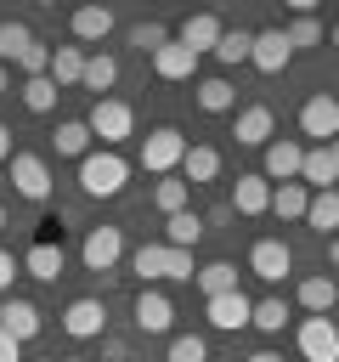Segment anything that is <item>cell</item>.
Listing matches in <instances>:
<instances>
[{
	"label": "cell",
	"mask_w": 339,
	"mask_h": 362,
	"mask_svg": "<svg viewBox=\"0 0 339 362\" xmlns=\"http://www.w3.org/2000/svg\"><path fill=\"white\" fill-rule=\"evenodd\" d=\"M124 181H130V164L119 158V153H85L79 158V187L90 192V198H119L124 192Z\"/></svg>",
	"instance_id": "6da1fadb"
},
{
	"label": "cell",
	"mask_w": 339,
	"mask_h": 362,
	"mask_svg": "<svg viewBox=\"0 0 339 362\" xmlns=\"http://www.w3.org/2000/svg\"><path fill=\"white\" fill-rule=\"evenodd\" d=\"M181 158H186V136H181L175 124H158V130L141 136V170H147V175H175Z\"/></svg>",
	"instance_id": "7a4b0ae2"
},
{
	"label": "cell",
	"mask_w": 339,
	"mask_h": 362,
	"mask_svg": "<svg viewBox=\"0 0 339 362\" xmlns=\"http://www.w3.org/2000/svg\"><path fill=\"white\" fill-rule=\"evenodd\" d=\"M85 124H90V141H102L107 153L124 141V136H136V113L124 107V102H113V96H102V102H90V113H85Z\"/></svg>",
	"instance_id": "3957f363"
},
{
	"label": "cell",
	"mask_w": 339,
	"mask_h": 362,
	"mask_svg": "<svg viewBox=\"0 0 339 362\" xmlns=\"http://www.w3.org/2000/svg\"><path fill=\"white\" fill-rule=\"evenodd\" d=\"M6 187H11L17 198H28V204H45V198H51V164H45L40 153H11Z\"/></svg>",
	"instance_id": "277c9868"
},
{
	"label": "cell",
	"mask_w": 339,
	"mask_h": 362,
	"mask_svg": "<svg viewBox=\"0 0 339 362\" xmlns=\"http://www.w3.org/2000/svg\"><path fill=\"white\" fill-rule=\"evenodd\" d=\"M79 260H85V272L107 277V272L124 260V232H119V226H90L85 243H79Z\"/></svg>",
	"instance_id": "5b68a950"
},
{
	"label": "cell",
	"mask_w": 339,
	"mask_h": 362,
	"mask_svg": "<svg viewBox=\"0 0 339 362\" xmlns=\"http://www.w3.org/2000/svg\"><path fill=\"white\" fill-rule=\"evenodd\" d=\"M299 130L316 136V147H328V141L339 136V96H328V90L305 96V107H299Z\"/></svg>",
	"instance_id": "8992f818"
},
{
	"label": "cell",
	"mask_w": 339,
	"mask_h": 362,
	"mask_svg": "<svg viewBox=\"0 0 339 362\" xmlns=\"http://www.w3.org/2000/svg\"><path fill=\"white\" fill-rule=\"evenodd\" d=\"M249 272H254L260 283H282V277L294 272V249H288L282 238H260V243L249 249Z\"/></svg>",
	"instance_id": "52a82bcc"
},
{
	"label": "cell",
	"mask_w": 339,
	"mask_h": 362,
	"mask_svg": "<svg viewBox=\"0 0 339 362\" xmlns=\"http://www.w3.org/2000/svg\"><path fill=\"white\" fill-rule=\"evenodd\" d=\"M299 356L305 362H339V328H333V317H305L299 322Z\"/></svg>",
	"instance_id": "ba28073f"
},
{
	"label": "cell",
	"mask_w": 339,
	"mask_h": 362,
	"mask_svg": "<svg viewBox=\"0 0 339 362\" xmlns=\"http://www.w3.org/2000/svg\"><path fill=\"white\" fill-rule=\"evenodd\" d=\"M203 311H209V322H215L220 334H237V328H249L254 300H249L243 288H232V294H209V300H203Z\"/></svg>",
	"instance_id": "9c48e42d"
},
{
	"label": "cell",
	"mask_w": 339,
	"mask_h": 362,
	"mask_svg": "<svg viewBox=\"0 0 339 362\" xmlns=\"http://www.w3.org/2000/svg\"><path fill=\"white\" fill-rule=\"evenodd\" d=\"M299 158H305V147L299 141H288V136H277V141H266V164H260V175L266 181H299Z\"/></svg>",
	"instance_id": "30bf717a"
},
{
	"label": "cell",
	"mask_w": 339,
	"mask_h": 362,
	"mask_svg": "<svg viewBox=\"0 0 339 362\" xmlns=\"http://www.w3.org/2000/svg\"><path fill=\"white\" fill-rule=\"evenodd\" d=\"M62 328H68L73 339H102V328H107V305H102L96 294H85V300H73V305L62 311Z\"/></svg>",
	"instance_id": "8fae6325"
},
{
	"label": "cell",
	"mask_w": 339,
	"mask_h": 362,
	"mask_svg": "<svg viewBox=\"0 0 339 362\" xmlns=\"http://www.w3.org/2000/svg\"><path fill=\"white\" fill-rule=\"evenodd\" d=\"M220 34H226V23H220L215 11H198V17H186V23H181V34H175V40H181L192 57H203V51H215V45H220Z\"/></svg>",
	"instance_id": "7c38bea8"
},
{
	"label": "cell",
	"mask_w": 339,
	"mask_h": 362,
	"mask_svg": "<svg viewBox=\"0 0 339 362\" xmlns=\"http://www.w3.org/2000/svg\"><path fill=\"white\" fill-rule=\"evenodd\" d=\"M288 57H294V51H288L282 28H260V34H254V45H249V62H254L260 74H282V68H288Z\"/></svg>",
	"instance_id": "4fadbf2b"
},
{
	"label": "cell",
	"mask_w": 339,
	"mask_h": 362,
	"mask_svg": "<svg viewBox=\"0 0 339 362\" xmlns=\"http://www.w3.org/2000/svg\"><path fill=\"white\" fill-rule=\"evenodd\" d=\"M170 322H175V305H170V294H158V288H141V294H136V328H141V334H170Z\"/></svg>",
	"instance_id": "5bb4252c"
},
{
	"label": "cell",
	"mask_w": 339,
	"mask_h": 362,
	"mask_svg": "<svg viewBox=\"0 0 339 362\" xmlns=\"http://www.w3.org/2000/svg\"><path fill=\"white\" fill-rule=\"evenodd\" d=\"M333 181H339V164L328 158V147H305V158H299V187H305V192H333Z\"/></svg>",
	"instance_id": "9a60e30c"
},
{
	"label": "cell",
	"mask_w": 339,
	"mask_h": 362,
	"mask_svg": "<svg viewBox=\"0 0 339 362\" xmlns=\"http://www.w3.org/2000/svg\"><path fill=\"white\" fill-rule=\"evenodd\" d=\"M23 272L40 277V283H56V277H62V243H56V238H34L28 255H23Z\"/></svg>",
	"instance_id": "2e32d148"
},
{
	"label": "cell",
	"mask_w": 339,
	"mask_h": 362,
	"mask_svg": "<svg viewBox=\"0 0 339 362\" xmlns=\"http://www.w3.org/2000/svg\"><path fill=\"white\" fill-rule=\"evenodd\" d=\"M0 328H6L17 345H23V339H34V334H40V305H34V300H17V294H11V300H0Z\"/></svg>",
	"instance_id": "e0dca14e"
},
{
	"label": "cell",
	"mask_w": 339,
	"mask_h": 362,
	"mask_svg": "<svg viewBox=\"0 0 339 362\" xmlns=\"http://www.w3.org/2000/svg\"><path fill=\"white\" fill-rule=\"evenodd\" d=\"M153 74H158V79H170V85H181V79H192V74H198V57H192L181 40H170L164 51H153Z\"/></svg>",
	"instance_id": "ac0fdd59"
},
{
	"label": "cell",
	"mask_w": 339,
	"mask_h": 362,
	"mask_svg": "<svg viewBox=\"0 0 339 362\" xmlns=\"http://www.w3.org/2000/svg\"><path fill=\"white\" fill-rule=\"evenodd\" d=\"M232 209H237V215H266V209H271V181H266L260 170H254V175H237Z\"/></svg>",
	"instance_id": "d6986e66"
},
{
	"label": "cell",
	"mask_w": 339,
	"mask_h": 362,
	"mask_svg": "<svg viewBox=\"0 0 339 362\" xmlns=\"http://www.w3.org/2000/svg\"><path fill=\"white\" fill-rule=\"evenodd\" d=\"M68 23H73V40H85V45H96V40L113 34V11L107 6H79Z\"/></svg>",
	"instance_id": "ffe728a7"
},
{
	"label": "cell",
	"mask_w": 339,
	"mask_h": 362,
	"mask_svg": "<svg viewBox=\"0 0 339 362\" xmlns=\"http://www.w3.org/2000/svg\"><path fill=\"white\" fill-rule=\"evenodd\" d=\"M130 272H136L147 288H153L158 277H170V243H141V249L130 255Z\"/></svg>",
	"instance_id": "44dd1931"
},
{
	"label": "cell",
	"mask_w": 339,
	"mask_h": 362,
	"mask_svg": "<svg viewBox=\"0 0 339 362\" xmlns=\"http://www.w3.org/2000/svg\"><path fill=\"white\" fill-rule=\"evenodd\" d=\"M198 238H203V215H198V209L164 215V243H170V249H192Z\"/></svg>",
	"instance_id": "7402d4cb"
},
{
	"label": "cell",
	"mask_w": 339,
	"mask_h": 362,
	"mask_svg": "<svg viewBox=\"0 0 339 362\" xmlns=\"http://www.w3.org/2000/svg\"><path fill=\"white\" fill-rule=\"evenodd\" d=\"M299 305H305L311 317H328V311L339 305V283H333V277H305V283H299Z\"/></svg>",
	"instance_id": "603a6c76"
},
{
	"label": "cell",
	"mask_w": 339,
	"mask_h": 362,
	"mask_svg": "<svg viewBox=\"0 0 339 362\" xmlns=\"http://www.w3.org/2000/svg\"><path fill=\"white\" fill-rule=\"evenodd\" d=\"M85 79V51L79 45H56L51 51V85L62 90V85H79Z\"/></svg>",
	"instance_id": "cb8c5ba5"
},
{
	"label": "cell",
	"mask_w": 339,
	"mask_h": 362,
	"mask_svg": "<svg viewBox=\"0 0 339 362\" xmlns=\"http://www.w3.org/2000/svg\"><path fill=\"white\" fill-rule=\"evenodd\" d=\"M85 90H96V102H102V90H113L119 85V57H107V51H96V57H85V79H79Z\"/></svg>",
	"instance_id": "d4e9b609"
},
{
	"label": "cell",
	"mask_w": 339,
	"mask_h": 362,
	"mask_svg": "<svg viewBox=\"0 0 339 362\" xmlns=\"http://www.w3.org/2000/svg\"><path fill=\"white\" fill-rule=\"evenodd\" d=\"M237 141H243V147H266V141H271V107H260V102L243 107V113H237Z\"/></svg>",
	"instance_id": "484cf974"
},
{
	"label": "cell",
	"mask_w": 339,
	"mask_h": 362,
	"mask_svg": "<svg viewBox=\"0 0 339 362\" xmlns=\"http://www.w3.org/2000/svg\"><path fill=\"white\" fill-rule=\"evenodd\" d=\"M215 175H220V153H215V147H186V158H181V181L198 187V181H215Z\"/></svg>",
	"instance_id": "4316f807"
},
{
	"label": "cell",
	"mask_w": 339,
	"mask_h": 362,
	"mask_svg": "<svg viewBox=\"0 0 339 362\" xmlns=\"http://www.w3.org/2000/svg\"><path fill=\"white\" fill-rule=\"evenodd\" d=\"M305 204H311V192H305L299 181L271 187V215H277V221H305Z\"/></svg>",
	"instance_id": "83f0119b"
},
{
	"label": "cell",
	"mask_w": 339,
	"mask_h": 362,
	"mask_svg": "<svg viewBox=\"0 0 339 362\" xmlns=\"http://www.w3.org/2000/svg\"><path fill=\"white\" fill-rule=\"evenodd\" d=\"M192 283L203 288V300H209V294H232V288H237V266H232V260H209V266L192 272Z\"/></svg>",
	"instance_id": "f1b7e54d"
},
{
	"label": "cell",
	"mask_w": 339,
	"mask_h": 362,
	"mask_svg": "<svg viewBox=\"0 0 339 362\" xmlns=\"http://www.w3.org/2000/svg\"><path fill=\"white\" fill-rule=\"evenodd\" d=\"M305 226L311 232H339V192H311V204H305Z\"/></svg>",
	"instance_id": "f546056e"
},
{
	"label": "cell",
	"mask_w": 339,
	"mask_h": 362,
	"mask_svg": "<svg viewBox=\"0 0 339 362\" xmlns=\"http://www.w3.org/2000/svg\"><path fill=\"white\" fill-rule=\"evenodd\" d=\"M51 141H56L62 158H85V153H90V124H85V119H62Z\"/></svg>",
	"instance_id": "4dcf8cb0"
},
{
	"label": "cell",
	"mask_w": 339,
	"mask_h": 362,
	"mask_svg": "<svg viewBox=\"0 0 339 362\" xmlns=\"http://www.w3.org/2000/svg\"><path fill=\"white\" fill-rule=\"evenodd\" d=\"M153 204H158L164 215H181V209H192V187H186L181 175H164V181L153 187Z\"/></svg>",
	"instance_id": "1f68e13d"
},
{
	"label": "cell",
	"mask_w": 339,
	"mask_h": 362,
	"mask_svg": "<svg viewBox=\"0 0 339 362\" xmlns=\"http://www.w3.org/2000/svg\"><path fill=\"white\" fill-rule=\"evenodd\" d=\"M282 40H288V51H311V45H322V23L311 11H294V23L282 28Z\"/></svg>",
	"instance_id": "d6a6232c"
},
{
	"label": "cell",
	"mask_w": 339,
	"mask_h": 362,
	"mask_svg": "<svg viewBox=\"0 0 339 362\" xmlns=\"http://www.w3.org/2000/svg\"><path fill=\"white\" fill-rule=\"evenodd\" d=\"M192 90H198V107H203V113H232V102H237V90H232L226 79H198Z\"/></svg>",
	"instance_id": "836d02e7"
},
{
	"label": "cell",
	"mask_w": 339,
	"mask_h": 362,
	"mask_svg": "<svg viewBox=\"0 0 339 362\" xmlns=\"http://www.w3.org/2000/svg\"><path fill=\"white\" fill-rule=\"evenodd\" d=\"M56 96H62V90L51 85V74L23 79V107H28V113H51V107H56Z\"/></svg>",
	"instance_id": "e575fe53"
},
{
	"label": "cell",
	"mask_w": 339,
	"mask_h": 362,
	"mask_svg": "<svg viewBox=\"0 0 339 362\" xmlns=\"http://www.w3.org/2000/svg\"><path fill=\"white\" fill-rule=\"evenodd\" d=\"M28 45H34L28 23H0V68H6V62H17V57H23Z\"/></svg>",
	"instance_id": "d590c367"
},
{
	"label": "cell",
	"mask_w": 339,
	"mask_h": 362,
	"mask_svg": "<svg viewBox=\"0 0 339 362\" xmlns=\"http://www.w3.org/2000/svg\"><path fill=\"white\" fill-rule=\"evenodd\" d=\"M170 40H175V34H170L164 23H136V28H130V45H136L141 57H153V51H164Z\"/></svg>",
	"instance_id": "8d00e7d4"
},
{
	"label": "cell",
	"mask_w": 339,
	"mask_h": 362,
	"mask_svg": "<svg viewBox=\"0 0 339 362\" xmlns=\"http://www.w3.org/2000/svg\"><path fill=\"white\" fill-rule=\"evenodd\" d=\"M249 322H254L260 334H282V322H288V305H282V300H254Z\"/></svg>",
	"instance_id": "74e56055"
},
{
	"label": "cell",
	"mask_w": 339,
	"mask_h": 362,
	"mask_svg": "<svg viewBox=\"0 0 339 362\" xmlns=\"http://www.w3.org/2000/svg\"><path fill=\"white\" fill-rule=\"evenodd\" d=\"M249 45H254L249 28H226L220 45H215V57H220V62H249Z\"/></svg>",
	"instance_id": "f35d334b"
},
{
	"label": "cell",
	"mask_w": 339,
	"mask_h": 362,
	"mask_svg": "<svg viewBox=\"0 0 339 362\" xmlns=\"http://www.w3.org/2000/svg\"><path fill=\"white\" fill-rule=\"evenodd\" d=\"M164 362H209V345H203V334H175Z\"/></svg>",
	"instance_id": "ab89813d"
},
{
	"label": "cell",
	"mask_w": 339,
	"mask_h": 362,
	"mask_svg": "<svg viewBox=\"0 0 339 362\" xmlns=\"http://www.w3.org/2000/svg\"><path fill=\"white\" fill-rule=\"evenodd\" d=\"M17 68H23V79H40V74H51V45H28L23 57H17Z\"/></svg>",
	"instance_id": "60d3db41"
},
{
	"label": "cell",
	"mask_w": 339,
	"mask_h": 362,
	"mask_svg": "<svg viewBox=\"0 0 339 362\" xmlns=\"http://www.w3.org/2000/svg\"><path fill=\"white\" fill-rule=\"evenodd\" d=\"M17 272H23V260H17L11 249H0V294L11 288V277H17Z\"/></svg>",
	"instance_id": "b9f144b4"
},
{
	"label": "cell",
	"mask_w": 339,
	"mask_h": 362,
	"mask_svg": "<svg viewBox=\"0 0 339 362\" xmlns=\"http://www.w3.org/2000/svg\"><path fill=\"white\" fill-rule=\"evenodd\" d=\"M0 362H23V345H17L6 328H0Z\"/></svg>",
	"instance_id": "7bdbcfd3"
},
{
	"label": "cell",
	"mask_w": 339,
	"mask_h": 362,
	"mask_svg": "<svg viewBox=\"0 0 339 362\" xmlns=\"http://www.w3.org/2000/svg\"><path fill=\"white\" fill-rule=\"evenodd\" d=\"M102 356L107 362H124V339H102Z\"/></svg>",
	"instance_id": "ee69618b"
},
{
	"label": "cell",
	"mask_w": 339,
	"mask_h": 362,
	"mask_svg": "<svg viewBox=\"0 0 339 362\" xmlns=\"http://www.w3.org/2000/svg\"><path fill=\"white\" fill-rule=\"evenodd\" d=\"M0 164H11V124H0Z\"/></svg>",
	"instance_id": "f6af8a7d"
},
{
	"label": "cell",
	"mask_w": 339,
	"mask_h": 362,
	"mask_svg": "<svg viewBox=\"0 0 339 362\" xmlns=\"http://www.w3.org/2000/svg\"><path fill=\"white\" fill-rule=\"evenodd\" d=\"M249 362H282V356H277V351H254Z\"/></svg>",
	"instance_id": "bcb514c9"
},
{
	"label": "cell",
	"mask_w": 339,
	"mask_h": 362,
	"mask_svg": "<svg viewBox=\"0 0 339 362\" xmlns=\"http://www.w3.org/2000/svg\"><path fill=\"white\" fill-rule=\"evenodd\" d=\"M328 266H339V238H333V243H328Z\"/></svg>",
	"instance_id": "7dc6e473"
},
{
	"label": "cell",
	"mask_w": 339,
	"mask_h": 362,
	"mask_svg": "<svg viewBox=\"0 0 339 362\" xmlns=\"http://www.w3.org/2000/svg\"><path fill=\"white\" fill-rule=\"evenodd\" d=\"M328 158H333V164H339V136H333V141H328Z\"/></svg>",
	"instance_id": "c3c4849f"
},
{
	"label": "cell",
	"mask_w": 339,
	"mask_h": 362,
	"mask_svg": "<svg viewBox=\"0 0 339 362\" xmlns=\"http://www.w3.org/2000/svg\"><path fill=\"white\" fill-rule=\"evenodd\" d=\"M6 85H11V74H6V68H0V96H6Z\"/></svg>",
	"instance_id": "681fc988"
},
{
	"label": "cell",
	"mask_w": 339,
	"mask_h": 362,
	"mask_svg": "<svg viewBox=\"0 0 339 362\" xmlns=\"http://www.w3.org/2000/svg\"><path fill=\"white\" fill-rule=\"evenodd\" d=\"M333 45H339V23H333Z\"/></svg>",
	"instance_id": "f907efd6"
},
{
	"label": "cell",
	"mask_w": 339,
	"mask_h": 362,
	"mask_svg": "<svg viewBox=\"0 0 339 362\" xmlns=\"http://www.w3.org/2000/svg\"><path fill=\"white\" fill-rule=\"evenodd\" d=\"M62 362H85V356H62Z\"/></svg>",
	"instance_id": "816d5d0a"
},
{
	"label": "cell",
	"mask_w": 339,
	"mask_h": 362,
	"mask_svg": "<svg viewBox=\"0 0 339 362\" xmlns=\"http://www.w3.org/2000/svg\"><path fill=\"white\" fill-rule=\"evenodd\" d=\"M0 192H6V170H0Z\"/></svg>",
	"instance_id": "f5cc1de1"
},
{
	"label": "cell",
	"mask_w": 339,
	"mask_h": 362,
	"mask_svg": "<svg viewBox=\"0 0 339 362\" xmlns=\"http://www.w3.org/2000/svg\"><path fill=\"white\" fill-rule=\"evenodd\" d=\"M0 226H6V209H0Z\"/></svg>",
	"instance_id": "db71d44e"
},
{
	"label": "cell",
	"mask_w": 339,
	"mask_h": 362,
	"mask_svg": "<svg viewBox=\"0 0 339 362\" xmlns=\"http://www.w3.org/2000/svg\"><path fill=\"white\" fill-rule=\"evenodd\" d=\"M45 362H56V356H45Z\"/></svg>",
	"instance_id": "11a10c76"
}]
</instances>
